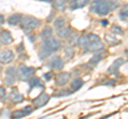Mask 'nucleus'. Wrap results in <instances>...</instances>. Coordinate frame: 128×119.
<instances>
[{"label": "nucleus", "instance_id": "a211bd4d", "mask_svg": "<svg viewBox=\"0 0 128 119\" xmlns=\"http://www.w3.org/2000/svg\"><path fill=\"white\" fill-rule=\"evenodd\" d=\"M29 88L32 89V88H44V84L42 80L40 78H36V77H32L30 80H29Z\"/></svg>", "mask_w": 128, "mask_h": 119}, {"label": "nucleus", "instance_id": "bb28decb", "mask_svg": "<svg viewBox=\"0 0 128 119\" xmlns=\"http://www.w3.org/2000/svg\"><path fill=\"white\" fill-rule=\"evenodd\" d=\"M64 53H65V55L67 58H72L74 55V46H72V45H67L64 47Z\"/></svg>", "mask_w": 128, "mask_h": 119}, {"label": "nucleus", "instance_id": "6ab92c4d", "mask_svg": "<svg viewBox=\"0 0 128 119\" xmlns=\"http://www.w3.org/2000/svg\"><path fill=\"white\" fill-rule=\"evenodd\" d=\"M70 0H54V7L58 11H65L66 9V3H68Z\"/></svg>", "mask_w": 128, "mask_h": 119}, {"label": "nucleus", "instance_id": "423d86ee", "mask_svg": "<svg viewBox=\"0 0 128 119\" xmlns=\"http://www.w3.org/2000/svg\"><path fill=\"white\" fill-rule=\"evenodd\" d=\"M15 59V54L13 53V51L10 49H6L0 51V63L3 65L10 64L11 62H13Z\"/></svg>", "mask_w": 128, "mask_h": 119}, {"label": "nucleus", "instance_id": "b1692460", "mask_svg": "<svg viewBox=\"0 0 128 119\" xmlns=\"http://www.w3.org/2000/svg\"><path fill=\"white\" fill-rule=\"evenodd\" d=\"M120 17H121V19H123V20L128 18V3L122 6L121 11H120Z\"/></svg>", "mask_w": 128, "mask_h": 119}, {"label": "nucleus", "instance_id": "cd10ccee", "mask_svg": "<svg viewBox=\"0 0 128 119\" xmlns=\"http://www.w3.org/2000/svg\"><path fill=\"white\" fill-rule=\"evenodd\" d=\"M54 26L56 28V30L59 29V28H61V27H63V26H65V19H64L63 17H58L54 21Z\"/></svg>", "mask_w": 128, "mask_h": 119}, {"label": "nucleus", "instance_id": "39448f33", "mask_svg": "<svg viewBox=\"0 0 128 119\" xmlns=\"http://www.w3.org/2000/svg\"><path fill=\"white\" fill-rule=\"evenodd\" d=\"M18 72L15 67H8L6 69V77H4V83L8 86H13L17 79Z\"/></svg>", "mask_w": 128, "mask_h": 119}, {"label": "nucleus", "instance_id": "9b49d317", "mask_svg": "<svg viewBox=\"0 0 128 119\" xmlns=\"http://www.w3.org/2000/svg\"><path fill=\"white\" fill-rule=\"evenodd\" d=\"M32 111H33V109H32L31 106H26V108H24L22 110H17V111H15V112H13L12 113V117L15 119L22 118V117L27 116V115L31 114Z\"/></svg>", "mask_w": 128, "mask_h": 119}, {"label": "nucleus", "instance_id": "ddd939ff", "mask_svg": "<svg viewBox=\"0 0 128 119\" xmlns=\"http://www.w3.org/2000/svg\"><path fill=\"white\" fill-rule=\"evenodd\" d=\"M124 63H125V60H124L123 58H118V59H116L115 61L112 63V64L110 65V67L108 68V70H107V72L108 73H115L116 71L120 69V67H121Z\"/></svg>", "mask_w": 128, "mask_h": 119}, {"label": "nucleus", "instance_id": "0eeeda50", "mask_svg": "<svg viewBox=\"0 0 128 119\" xmlns=\"http://www.w3.org/2000/svg\"><path fill=\"white\" fill-rule=\"evenodd\" d=\"M83 50H84L86 53L99 52V51L104 50V44H102V42L100 41V39H99V41H95V42H90L89 45H88Z\"/></svg>", "mask_w": 128, "mask_h": 119}, {"label": "nucleus", "instance_id": "1a4fd4ad", "mask_svg": "<svg viewBox=\"0 0 128 119\" xmlns=\"http://www.w3.org/2000/svg\"><path fill=\"white\" fill-rule=\"evenodd\" d=\"M70 80V73L64 71V72H60L56 76L54 83L57 86H64L68 83Z\"/></svg>", "mask_w": 128, "mask_h": 119}, {"label": "nucleus", "instance_id": "2eb2a0df", "mask_svg": "<svg viewBox=\"0 0 128 119\" xmlns=\"http://www.w3.org/2000/svg\"><path fill=\"white\" fill-rule=\"evenodd\" d=\"M10 100L13 103H20L24 101V96L18 92L17 88H13L10 94Z\"/></svg>", "mask_w": 128, "mask_h": 119}, {"label": "nucleus", "instance_id": "20e7f679", "mask_svg": "<svg viewBox=\"0 0 128 119\" xmlns=\"http://www.w3.org/2000/svg\"><path fill=\"white\" fill-rule=\"evenodd\" d=\"M17 72H18V77L22 81H29L30 79L34 76L35 69L33 67H28L25 65H20Z\"/></svg>", "mask_w": 128, "mask_h": 119}, {"label": "nucleus", "instance_id": "e433bc0d", "mask_svg": "<svg viewBox=\"0 0 128 119\" xmlns=\"http://www.w3.org/2000/svg\"><path fill=\"white\" fill-rule=\"evenodd\" d=\"M102 26H107V25H108V21H107V20H102Z\"/></svg>", "mask_w": 128, "mask_h": 119}, {"label": "nucleus", "instance_id": "4468645a", "mask_svg": "<svg viewBox=\"0 0 128 119\" xmlns=\"http://www.w3.org/2000/svg\"><path fill=\"white\" fill-rule=\"evenodd\" d=\"M13 42V37H12L11 33L8 30H1L0 31V43L3 45H10Z\"/></svg>", "mask_w": 128, "mask_h": 119}, {"label": "nucleus", "instance_id": "dca6fc26", "mask_svg": "<svg viewBox=\"0 0 128 119\" xmlns=\"http://www.w3.org/2000/svg\"><path fill=\"white\" fill-rule=\"evenodd\" d=\"M57 34L60 38H64V39H67L70 37V35L72 34V30L70 27L67 26H63L61 28L57 29Z\"/></svg>", "mask_w": 128, "mask_h": 119}, {"label": "nucleus", "instance_id": "5701e85b", "mask_svg": "<svg viewBox=\"0 0 128 119\" xmlns=\"http://www.w3.org/2000/svg\"><path fill=\"white\" fill-rule=\"evenodd\" d=\"M49 36H52V29L47 26L46 28H44V30L41 32V37L44 39V38H47Z\"/></svg>", "mask_w": 128, "mask_h": 119}, {"label": "nucleus", "instance_id": "58836bf2", "mask_svg": "<svg viewBox=\"0 0 128 119\" xmlns=\"http://www.w3.org/2000/svg\"><path fill=\"white\" fill-rule=\"evenodd\" d=\"M126 54H127V57H128V50L126 51Z\"/></svg>", "mask_w": 128, "mask_h": 119}, {"label": "nucleus", "instance_id": "aec40b11", "mask_svg": "<svg viewBox=\"0 0 128 119\" xmlns=\"http://www.w3.org/2000/svg\"><path fill=\"white\" fill-rule=\"evenodd\" d=\"M83 84H84V82H83V80H81V79H75V80L70 83V88H72V92H77V90H79L81 87L83 86Z\"/></svg>", "mask_w": 128, "mask_h": 119}, {"label": "nucleus", "instance_id": "412c9836", "mask_svg": "<svg viewBox=\"0 0 128 119\" xmlns=\"http://www.w3.org/2000/svg\"><path fill=\"white\" fill-rule=\"evenodd\" d=\"M106 42L109 44V45L111 46H114V45H118L120 44V41L118 39H116V37H115V35L112 33V34H106Z\"/></svg>", "mask_w": 128, "mask_h": 119}, {"label": "nucleus", "instance_id": "4c0bfd02", "mask_svg": "<svg viewBox=\"0 0 128 119\" xmlns=\"http://www.w3.org/2000/svg\"><path fill=\"white\" fill-rule=\"evenodd\" d=\"M1 72H2V68L0 67V74H1Z\"/></svg>", "mask_w": 128, "mask_h": 119}, {"label": "nucleus", "instance_id": "4be33fe9", "mask_svg": "<svg viewBox=\"0 0 128 119\" xmlns=\"http://www.w3.org/2000/svg\"><path fill=\"white\" fill-rule=\"evenodd\" d=\"M73 94V92L70 89H60L58 92H56L54 94V98H60V97H66V96H70Z\"/></svg>", "mask_w": 128, "mask_h": 119}, {"label": "nucleus", "instance_id": "f3484780", "mask_svg": "<svg viewBox=\"0 0 128 119\" xmlns=\"http://www.w3.org/2000/svg\"><path fill=\"white\" fill-rule=\"evenodd\" d=\"M22 17L24 16L22 14H19V13L12 14L11 16L8 18V23H9L10 26H18V25H20Z\"/></svg>", "mask_w": 128, "mask_h": 119}, {"label": "nucleus", "instance_id": "f03ea898", "mask_svg": "<svg viewBox=\"0 0 128 119\" xmlns=\"http://www.w3.org/2000/svg\"><path fill=\"white\" fill-rule=\"evenodd\" d=\"M41 20L33 16H24L20 22V27L25 32H31L41 26Z\"/></svg>", "mask_w": 128, "mask_h": 119}, {"label": "nucleus", "instance_id": "2f4dec72", "mask_svg": "<svg viewBox=\"0 0 128 119\" xmlns=\"http://www.w3.org/2000/svg\"><path fill=\"white\" fill-rule=\"evenodd\" d=\"M44 78H45L46 81H49L51 78H52V72H47V73H44Z\"/></svg>", "mask_w": 128, "mask_h": 119}, {"label": "nucleus", "instance_id": "473e14b6", "mask_svg": "<svg viewBox=\"0 0 128 119\" xmlns=\"http://www.w3.org/2000/svg\"><path fill=\"white\" fill-rule=\"evenodd\" d=\"M27 35H28V38H29L30 39V42L31 43H34L35 42V36H34V35L33 34H32V33H27Z\"/></svg>", "mask_w": 128, "mask_h": 119}, {"label": "nucleus", "instance_id": "c756f323", "mask_svg": "<svg viewBox=\"0 0 128 119\" xmlns=\"http://www.w3.org/2000/svg\"><path fill=\"white\" fill-rule=\"evenodd\" d=\"M111 31L113 32L114 35H115V34H118V35H122V34H123L122 28H121V27H118V26H112Z\"/></svg>", "mask_w": 128, "mask_h": 119}, {"label": "nucleus", "instance_id": "7c9ffc66", "mask_svg": "<svg viewBox=\"0 0 128 119\" xmlns=\"http://www.w3.org/2000/svg\"><path fill=\"white\" fill-rule=\"evenodd\" d=\"M6 90L3 86H0V100L6 101Z\"/></svg>", "mask_w": 128, "mask_h": 119}, {"label": "nucleus", "instance_id": "a878e982", "mask_svg": "<svg viewBox=\"0 0 128 119\" xmlns=\"http://www.w3.org/2000/svg\"><path fill=\"white\" fill-rule=\"evenodd\" d=\"M68 39V44L72 46H75V45H78V39H79V36L76 33H72L70 35V37L67 38Z\"/></svg>", "mask_w": 128, "mask_h": 119}, {"label": "nucleus", "instance_id": "393cba45", "mask_svg": "<svg viewBox=\"0 0 128 119\" xmlns=\"http://www.w3.org/2000/svg\"><path fill=\"white\" fill-rule=\"evenodd\" d=\"M102 60V57L100 54H96V55H94L92 59H90V61H89V64L90 65H92V66H96L98 64L99 62H100Z\"/></svg>", "mask_w": 128, "mask_h": 119}, {"label": "nucleus", "instance_id": "f257e3e1", "mask_svg": "<svg viewBox=\"0 0 128 119\" xmlns=\"http://www.w3.org/2000/svg\"><path fill=\"white\" fill-rule=\"evenodd\" d=\"M90 11L97 15H100V16H106V15L110 13L111 9L109 3L106 0H94L91 3Z\"/></svg>", "mask_w": 128, "mask_h": 119}, {"label": "nucleus", "instance_id": "7ed1b4c3", "mask_svg": "<svg viewBox=\"0 0 128 119\" xmlns=\"http://www.w3.org/2000/svg\"><path fill=\"white\" fill-rule=\"evenodd\" d=\"M42 46L45 47V48L49 51V52L54 53V52H57V51H59L60 48H61V43H60L56 37L49 36V37L43 39Z\"/></svg>", "mask_w": 128, "mask_h": 119}, {"label": "nucleus", "instance_id": "6e6552de", "mask_svg": "<svg viewBox=\"0 0 128 119\" xmlns=\"http://www.w3.org/2000/svg\"><path fill=\"white\" fill-rule=\"evenodd\" d=\"M47 66L54 70H62L64 67V62L60 57H54L48 61Z\"/></svg>", "mask_w": 128, "mask_h": 119}, {"label": "nucleus", "instance_id": "c9c22d12", "mask_svg": "<svg viewBox=\"0 0 128 119\" xmlns=\"http://www.w3.org/2000/svg\"><path fill=\"white\" fill-rule=\"evenodd\" d=\"M41 1H44V2H48V3H52L54 0H41Z\"/></svg>", "mask_w": 128, "mask_h": 119}, {"label": "nucleus", "instance_id": "9d476101", "mask_svg": "<svg viewBox=\"0 0 128 119\" xmlns=\"http://www.w3.org/2000/svg\"><path fill=\"white\" fill-rule=\"evenodd\" d=\"M49 99H50V96L46 93H42L38 97H36L33 100V104L35 108H42V106L46 105L48 102H49Z\"/></svg>", "mask_w": 128, "mask_h": 119}, {"label": "nucleus", "instance_id": "f8f14e48", "mask_svg": "<svg viewBox=\"0 0 128 119\" xmlns=\"http://www.w3.org/2000/svg\"><path fill=\"white\" fill-rule=\"evenodd\" d=\"M90 1L91 0H72L70 2V9L72 11L82 9V7H84L86 5L89 4Z\"/></svg>", "mask_w": 128, "mask_h": 119}, {"label": "nucleus", "instance_id": "f704fd0d", "mask_svg": "<svg viewBox=\"0 0 128 119\" xmlns=\"http://www.w3.org/2000/svg\"><path fill=\"white\" fill-rule=\"evenodd\" d=\"M52 17H54V12H51V13H50V16H49V18L47 19V21H50L51 19H52Z\"/></svg>", "mask_w": 128, "mask_h": 119}, {"label": "nucleus", "instance_id": "c85d7f7f", "mask_svg": "<svg viewBox=\"0 0 128 119\" xmlns=\"http://www.w3.org/2000/svg\"><path fill=\"white\" fill-rule=\"evenodd\" d=\"M106 1L109 3L111 11H112V10H115V9H118V4H120V3H118V0H106Z\"/></svg>", "mask_w": 128, "mask_h": 119}, {"label": "nucleus", "instance_id": "72a5a7b5", "mask_svg": "<svg viewBox=\"0 0 128 119\" xmlns=\"http://www.w3.org/2000/svg\"><path fill=\"white\" fill-rule=\"evenodd\" d=\"M3 23H4V17L2 15H0V26H2Z\"/></svg>", "mask_w": 128, "mask_h": 119}]
</instances>
